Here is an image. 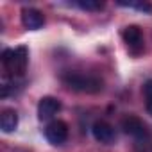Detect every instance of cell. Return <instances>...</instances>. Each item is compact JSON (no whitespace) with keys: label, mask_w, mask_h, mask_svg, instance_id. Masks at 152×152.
Masks as SVG:
<instances>
[{"label":"cell","mask_w":152,"mask_h":152,"mask_svg":"<svg viewBox=\"0 0 152 152\" xmlns=\"http://www.w3.org/2000/svg\"><path fill=\"white\" fill-rule=\"evenodd\" d=\"M63 83L79 93H99L102 91V81L93 75H86L81 72H66L63 73Z\"/></svg>","instance_id":"cell-1"},{"label":"cell","mask_w":152,"mask_h":152,"mask_svg":"<svg viewBox=\"0 0 152 152\" xmlns=\"http://www.w3.org/2000/svg\"><path fill=\"white\" fill-rule=\"evenodd\" d=\"M2 63L11 77H22L27 70L29 63V52L25 47H16V48H7L2 54Z\"/></svg>","instance_id":"cell-2"},{"label":"cell","mask_w":152,"mask_h":152,"mask_svg":"<svg viewBox=\"0 0 152 152\" xmlns=\"http://www.w3.org/2000/svg\"><path fill=\"white\" fill-rule=\"evenodd\" d=\"M45 138L52 145H63L68 140V125L63 120H52L45 127Z\"/></svg>","instance_id":"cell-3"},{"label":"cell","mask_w":152,"mask_h":152,"mask_svg":"<svg viewBox=\"0 0 152 152\" xmlns=\"http://www.w3.org/2000/svg\"><path fill=\"white\" fill-rule=\"evenodd\" d=\"M122 129H124L125 134H129V136H132L136 140H143V138L148 136L147 125L138 116H132V115H129V116H125L122 120Z\"/></svg>","instance_id":"cell-4"},{"label":"cell","mask_w":152,"mask_h":152,"mask_svg":"<svg viewBox=\"0 0 152 152\" xmlns=\"http://www.w3.org/2000/svg\"><path fill=\"white\" fill-rule=\"evenodd\" d=\"M122 36H124V41L127 43V47H129V50L132 54H140L141 52V48H143V34H141L140 27L129 25V27L124 29Z\"/></svg>","instance_id":"cell-5"},{"label":"cell","mask_w":152,"mask_h":152,"mask_svg":"<svg viewBox=\"0 0 152 152\" xmlns=\"http://www.w3.org/2000/svg\"><path fill=\"white\" fill-rule=\"evenodd\" d=\"M91 132H93V138H95L97 141L104 143V145H111V143H115V140H116V132H115L113 125H109L107 122H102V120L93 124Z\"/></svg>","instance_id":"cell-6"},{"label":"cell","mask_w":152,"mask_h":152,"mask_svg":"<svg viewBox=\"0 0 152 152\" xmlns=\"http://www.w3.org/2000/svg\"><path fill=\"white\" fill-rule=\"evenodd\" d=\"M61 109V102L54 97H43L38 104V118L43 122L54 118V115H57Z\"/></svg>","instance_id":"cell-7"},{"label":"cell","mask_w":152,"mask_h":152,"mask_svg":"<svg viewBox=\"0 0 152 152\" xmlns=\"http://www.w3.org/2000/svg\"><path fill=\"white\" fill-rule=\"evenodd\" d=\"M22 23L25 29H31V31H36V29H41L43 23H45V16L41 11L34 9V7H25L22 11Z\"/></svg>","instance_id":"cell-8"},{"label":"cell","mask_w":152,"mask_h":152,"mask_svg":"<svg viewBox=\"0 0 152 152\" xmlns=\"http://www.w3.org/2000/svg\"><path fill=\"white\" fill-rule=\"evenodd\" d=\"M18 127V115L15 109H6L0 115V129L4 132H13Z\"/></svg>","instance_id":"cell-9"},{"label":"cell","mask_w":152,"mask_h":152,"mask_svg":"<svg viewBox=\"0 0 152 152\" xmlns=\"http://www.w3.org/2000/svg\"><path fill=\"white\" fill-rule=\"evenodd\" d=\"M75 6L84 11H100L104 7V2H100V0H79V2H75Z\"/></svg>","instance_id":"cell-10"},{"label":"cell","mask_w":152,"mask_h":152,"mask_svg":"<svg viewBox=\"0 0 152 152\" xmlns=\"http://www.w3.org/2000/svg\"><path fill=\"white\" fill-rule=\"evenodd\" d=\"M143 95H145V106L148 115H152V79H148L143 84Z\"/></svg>","instance_id":"cell-11"},{"label":"cell","mask_w":152,"mask_h":152,"mask_svg":"<svg viewBox=\"0 0 152 152\" xmlns=\"http://www.w3.org/2000/svg\"><path fill=\"white\" fill-rule=\"evenodd\" d=\"M118 4L124 7H134L143 13H152V4H148V2H118Z\"/></svg>","instance_id":"cell-12"}]
</instances>
